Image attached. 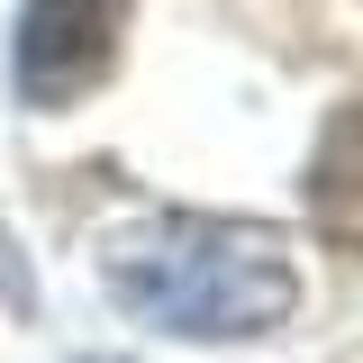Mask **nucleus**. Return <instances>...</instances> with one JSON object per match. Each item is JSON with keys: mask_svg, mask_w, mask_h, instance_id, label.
Returning <instances> with one entry per match:
<instances>
[{"mask_svg": "<svg viewBox=\"0 0 363 363\" xmlns=\"http://www.w3.org/2000/svg\"><path fill=\"white\" fill-rule=\"evenodd\" d=\"M109 300L136 309L164 336H200V345H245L272 336L300 309V272L291 245L255 218H200V209H164V218L109 236Z\"/></svg>", "mask_w": 363, "mask_h": 363, "instance_id": "obj_1", "label": "nucleus"}, {"mask_svg": "<svg viewBox=\"0 0 363 363\" xmlns=\"http://www.w3.org/2000/svg\"><path fill=\"white\" fill-rule=\"evenodd\" d=\"M128 37V0H28L18 9V45H9V73L28 109H73L82 91L109 82Z\"/></svg>", "mask_w": 363, "mask_h": 363, "instance_id": "obj_2", "label": "nucleus"}, {"mask_svg": "<svg viewBox=\"0 0 363 363\" xmlns=\"http://www.w3.org/2000/svg\"><path fill=\"white\" fill-rule=\"evenodd\" d=\"M309 218L327 245H363V100H345L309 155Z\"/></svg>", "mask_w": 363, "mask_h": 363, "instance_id": "obj_3", "label": "nucleus"}, {"mask_svg": "<svg viewBox=\"0 0 363 363\" xmlns=\"http://www.w3.org/2000/svg\"><path fill=\"white\" fill-rule=\"evenodd\" d=\"M100 363H109V354H100Z\"/></svg>", "mask_w": 363, "mask_h": 363, "instance_id": "obj_4", "label": "nucleus"}]
</instances>
